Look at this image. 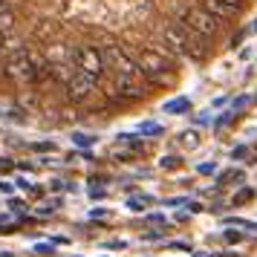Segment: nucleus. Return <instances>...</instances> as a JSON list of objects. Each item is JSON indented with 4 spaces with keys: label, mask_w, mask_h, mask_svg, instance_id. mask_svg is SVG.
<instances>
[{
    "label": "nucleus",
    "mask_w": 257,
    "mask_h": 257,
    "mask_svg": "<svg viewBox=\"0 0 257 257\" xmlns=\"http://www.w3.org/2000/svg\"><path fill=\"white\" fill-rule=\"evenodd\" d=\"M182 24H188L194 32H199L202 38H214L217 32H220V21H217L205 6H191V9H185Z\"/></svg>",
    "instance_id": "nucleus-1"
},
{
    "label": "nucleus",
    "mask_w": 257,
    "mask_h": 257,
    "mask_svg": "<svg viewBox=\"0 0 257 257\" xmlns=\"http://www.w3.org/2000/svg\"><path fill=\"white\" fill-rule=\"evenodd\" d=\"M6 72L18 78V81H35V64H32V52L29 47H18L9 52L6 61Z\"/></svg>",
    "instance_id": "nucleus-2"
},
{
    "label": "nucleus",
    "mask_w": 257,
    "mask_h": 257,
    "mask_svg": "<svg viewBox=\"0 0 257 257\" xmlns=\"http://www.w3.org/2000/svg\"><path fill=\"white\" fill-rule=\"evenodd\" d=\"M75 67L87 75H93L95 81L101 78V72H104V52H98L95 47H78L75 49Z\"/></svg>",
    "instance_id": "nucleus-3"
},
{
    "label": "nucleus",
    "mask_w": 257,
    "mask_h": 257,
    "mask_svg": "<svg viewBox=\"0 0 257 257\" xmlns=\"http://www.w3.org/2000/svg\"><path fill=\"white\" fill-rule=\"evenodd\" d=\"M104 64H110V67L116 70V75H142L139 64L130 58L121 47H116V44L104 49ZM142 78H145V75H142Z\"/></svg>",
    "instance_id": "nucleus-4"
},
{
    "label": "nucleus",
    "mask_w": 257,
    "mask_h": 257,
    "mask_svg": "<svg viewBox=\"0 0 257 257\" xmlns=\"http://www.w3.org/2000/svg\"><path fill=\"white\" fill-rule=\"evenodd\" d=\"M95 93V78L93 75H87V72H72V78L67 81V95H70L72 101H87L90 95Z\"/></svg>",
    "instance_id": "nucleus-5"
},
{
    "label": "nucleus",
    "mask_w": 257,
    "mask_h": 257,
    "mask_svg": "<svg viewBox=\"0 0 257 257\" xmlns=\"http://www.w3.org/2000/svg\"><path fill=\"white\" fill-rule=\"evenodd\" d=\"M145 78L142 75H116V90L124 98H142L145 95Z\"/></svg>",
    "instance_id": "nucleus-6"
},
{
    "label": "nucleus",
    "mask_w": 257,
    "mask_h": 257,
    "mask_svg": "<svg viewBox=\"0 0 257 257\" xmlns=\"http://www.w3.org/2000/svg\"><path fill=\"white\" fill-rule=\"evenodd\" d=\"M202 6L208 9L217 21H231V18H237V6H231V3H225V0H202Z\"/></svg>",
    "instance_id": "nucleus-7"
},
{
    "label": "nucleus",
    "mask_w": 257,
    "mask_h": 257,
    "mask_svg": "<svg viewBox=\"0 0 257 257\" xmlns=\"http://www.w3.org/2000/svg\"><path fill=\"white\" fill-rule=\"evenodd\" d=\"M188 107H191L188 98H174V101L165 104V113H188Z\"/></svg>",
    "instance_id": "nucleus-8"
},
{
    "label": "nucleus",
    "mask_w": 257,
    "mask_h": 257,
    "mask_svg": "<svg viewBox=\"0 0 257 257\" xmlns=\"http://www.w3.org/2000/svg\"><path fill=\"white\" fill-rule=\"evenodd\" d=\"M12 26H15V15L6 6H0V32H9Z\"/></svg>",
    "instance_id": "nucleus-9"
},
{
    "label": "nucleus",
    "mask_w": 257,
    "mask_h": 257,
    "mask_svg": "<svg viewBox=\"0 0 257 257\" xmlns=\"http://www.w3.org/2000/svg\"><path fill=\"white\" fill-rule=\"evenodd\" d=\"M151 202H153V199L148 197V194H142V197H130L127 199V208L130 211H142L145 205H151Z\"/></svg>",
    "instance_id": "nucleus-10"
},
{
    "label": "nucleus",
    "mask_w": 257,
    "mask_h": 257,
    "mask_svg": "<svg viewBox=\"0 0 257 257\" xmlns=\"http://www.w3.org/2000/svg\"><path fill=\"white\" fill-rule=\"evenodd\" d=\"M139 133H145V136H159V133H162V124H156V121H142Z\"/></svg>",
    "instance_id": "nucleus-11"
},
{
    "label": "nucleus",
    "mask_w": 257,
    "mask_h": 257,
    "mask_svg": "<svg viewBox=\"0 0 257 257\" xmlns=\"http://www.w3.org/2000/svg\"><path fill=\"white\" fill-rule=\"evenodd\" d=\"M251 197H254V188H243V191L234 194V205H245Z\"/></svg>",
    "instance_id": "nucleus-12"
},
{
    "label": "nucleus",
    "mask_w": 257,
    "mask_h": 257,
    "mask_svg": "<svg viewBox=\"0 0 257 257\" xmlns=\"http://www.w3.org/2000/svg\"><path fill=\"white\" fill-rule=\"evenodd\" d=\"M179 139H182V145H185V148H191V151H194V148L199 145V136L194 133V130H185V133H182Z\"/></svg>",
    "instance_id": "nucleus-13"
},
{
    "label": "nucleus",
    "mask_w": 257,
    "mask_h": 257,
    "mask_svg": "<svg viewBox=\"0 0 257 257\" xmlns=\"http://www.w3.org/2000/svg\"><path fill=\"white\" fill-rule=\"evenodd\" d=\"M179 162H182L179 156H162V159H159V165H162L165 171H176V168H179Z\"/></svg>",
    "instance_id": "nucleus-14"
},
{
    "label": "nucleus",
    "mask_w": 257,
    "mask_h": 257,
    "mask_svg": "<svg viewBox=\"0 0 257 257\" xmlns=\"http://www.w3.org/2000/svg\"><path fill=\"white\" fill-rule=\"evenodd\" d=\"M72 142H75L78 148H90V145L95 142V136H87V133H75V136H72Z\"/></svg>",
    "instance_id": "nucleus-15"
},
{
    "label": "nucleus",
    "mask_w": 257,
    "mask_h": 257,
    "mask_svg": "<svg viewBox=\"0 0 257 257\" xmlns=\"http://www.w3.org/2000/svg\"><path fill=\"white\" fill-rule=\"evenodd\" d=\"M248 104H251V98H248V95H240V98H234V104H231V113H240V110H245Z\"/></svg>",
    "instance_id": "nucleus-16"
},
{
    "label": "nucleus",
    "mask_w": 257,
    "mask_h": 257,
    "mask_svg": "<svg viewBox=\"0 0 257 257\" xmlns=\"http://www.w3.org/2000/svg\"><path fill=\"white\" fill-rule=\"evenodd\" d=\"M240 179H243V174H240V171H228V174H220V179H217V182H240Z\"/></svg>",
    "instance_id": "nucleus-17"
},
{
    "label": "nucleus",
    "mask_w": 257,
    "mask_h": 257,
    "mask_svg": "<svg viewBox=\"0 0 257 257\" xmlns=\"http://www.w3.org/2000/svg\"><path fill=\"white\" fill-rule=\"evenodd\" d=\"M148 222H153V225H165L168 220H165L162 214H148Z\"/></svg>",
    "instance_id": "nucleus-18"
},
{
    "label": "nucleus",
    "mask_w": 257,
    "mask_h": 257,
    "mask_svg": "<svg viewBox=\"0 0 257 257\" xmlns=\"http://www.w3.org/2000/svg\"><path fill=\"white\" fill-rule=\"evenodd\" d=\"M225 240H228V243H240V240H243V234H240V231H225Z\"/></svg>",
    "instance_id": "nucleus-19"
},
{
    "label": "nucleus",
    "mask_w": 257,
    "mask_h": 257,
    "mask_svg": "<svg viewBox=\"0 0 257 257\" xmlns=\"http://www.w3.org/2000/svg\"><path fill=\"white\" fill-rule=\"evenodd\" d=\"M0 55H9V49H6V32H0Z\"/></svg>",
    "instance_id": "nucleus-20"
},
{
    "label": "nucleus",
    "mask_w": 257,
    "mask_h": 257,
    "mask_svg": "<svg viewBox=\"0 0 257 257\" xmlns=\"http://www.w3.org/2000/svg\"><path fill=\"white\" fill-rule=\"evenodd\" d=\"M214 168H217V165L211 162V165H199L197 171H199V174H214Z\"/></svg>",
    "instance_id": "nucleus-21"
},
{
    "label": "nucleus",
    "mask_w": 257,
    "mask_h": 257,
    "mask_svg": "<svg viewBox=\"0 0 257 257\" xmlns=\"http://www.w3.org/2000/svg\"><path fill=\"white\" fill-rule=\"evenodd\" d=\"M0 171H12V162L9 159H0Z\"/></svg>",
    "instance_id": "nucleus-22"
},
{
    "label": "nucleus",
    "mask_w": 257,
    "mask_h": 257,
    "mask_svg": "<svg viewBox=\"0 0 257 257\" xmlns=\"http://www.w3.org/2000/svg\"><path fill=\"white\" fill-rule=\"evenodd\" d=\"M231 156H234V159H243V156H245V148H237V151H234Z\"/></svg>",
    "instance_id": "nucleus-23"
},
{
    "label": "nucleus",
    "mask_w": 257,
    "mask_h": 257,
    "mask_svg": "<svg viewBox=\"0 0 257 257\" xmlns=\"http://www.w3.org/2000/svg\"><path fill=\"white\" fill-rule=\"evenodd\" d=\"M107 248H124V243L121 240H113V243H107Z\"/></svg>",
    "instance_id": "nucleus-24"
},
{
    "label": "nucleus",
    "mask_w": 257,
    "mask_h": 257,
    "mask_svg": "<svg viewBox=\"0 0 257 257\" xmlns=\"http://www.w3.org/2000/svg\"><path fill=\"white\" fill-rule=\"evenodd\" d=\"M0 191H3V194H12V185H9V182H0Z\"/></svg>",
    "instance_id": "nucleus-25"
},
{
    "label": "nucleus",
    "mask_w": 257,
    "mask_h": 257,
    "mask_svg": "<svg viewBox=\"0 0 257 257\" xmlns=\"http://www.w3.org/2000/svg\"><path fill=\"white\" fill-rule=\"evenodd\" d=\"M225 3H231V6H237V9H240V6H243L245 0H225Z\"/></svg>",
    "instance_id": "nucleus-26"
},
{
    "label": "nucleus",
    "mask_w": 257,
    "mask_h": 257,
    "mask_svg": "<svg viewBox=\"0 0 257 257\" xmlns=\"http://www.w3.org/2000/svg\"><path fill=\"white\" fill-rule=\"evenodd\" d=\"M0 6H3V0H0Z\"/></svg>",
    "instance_id": "nucleus-27"
}]
</instances>
